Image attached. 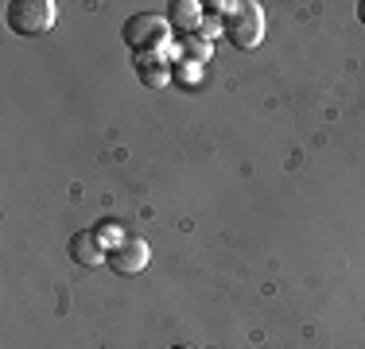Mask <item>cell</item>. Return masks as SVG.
I'll return each instance as SVG.
<instances>
[{
  "instance_id": "1",
  "label": "cell",
  "mask_w": 365,
  "mask_h": 349,
  "mask_svg": "<svg viewBox=\"0 0 365 349\" xmlns=\"http://www.w3.org/2000/svg\"><path fill=\"white\" fill-rule=\"evenodd\" d=\"M4 20L16 35H47L58 24L55 0H12L4 8Z\"/></svg>"
},
{
  "instance_id": "2",
  "label": "cell",
  "mask_w": 365,
  "mask_h": 349,
  "mask_svg": "<svg viewBox=\"0 0 365 349\" xmlns=\"http://www.w3.org/2000/svg\"><path fill=\"white\" fill-rule=\"evenodd\" d=\"M125 43L133 47V55H140V51H163L171 39V20L160 12H136L125 20Z\"/></svg>"
},
{
  "instance_id": "3",
  "label": "cell",
  "mask_w": 365,
  "mask_h": 349,
  "mask_svg": "<svg viewBox=\"0 0 365 349\" xmlns=\"http://www.w3.org/2000/svg\"><path fill=\"white\" fill-rule=\"evenodd\" d=\"M225 35H230V43H233L237 51L260 47V39H264V8H260L257 0L237 4V12L225 20Z\"/></svg>"
},
{
  "instance_id": "4",
  "label": "cell",
  "mask_w": 365,
  "mask_h": 349,
  "mask_svg": "<svg viewBox=\"0 0 365 349\" xmlns=\"http://www.w3.org/2000/svg\"><path fill=\"white\" fill-rule=\"evenodd\" d=\"M148 260H152V249H148L144 237H128L120 249L109 252V268L117 276H140L148 268Z\"/></svg>"
},
{
  "instance_id": "5",
  "label": "cell",
  "mask_w": 365,
  "mask_h": 349,
  "mask_svg": "<svg viewBox=\"0 0 365 349\" xmlns=\"http://www.w3.org/2000/svg\"><path fill=\"white\" fill-rule=\"evenodd\" d=\"M71 260L74 264H82V268H98V264H109V252L101 249V241L93 237V229L86 233V229H78L74 237H71Z\"/></svg>"
},
{
  "instance_id": "6",
  "label": "cell",
  "mask_w": 365,
  "mask_h": 349,
  "mask_svg": "<svg viewBox=\"0 0 365 349\" xmlns=\"http://www.w3.org/2000/svg\"><path fill=\"white\" fill-rule=\"evenodd\" d=\"M133 66H136V78H140L144 85H152V90H163V85L171 82V66L163 63L160 51H140V55H133Z\"/></svg>"
},
{
  "instance_id": "7",
  "label": "cell",
  "mask_w": 365,
  "mask_h": 349,
  "mask_svg": "<svg viewBox=\"0 0 365 349\" xmlns=\"http://www.w3.org/2000/svg\"><path fill=\"white\" fill-rule=\"evenodd\" d=\"M171 12H168V20H171V28H179V31H187V35H195L198 28H202V4L198 0H171Z\"/></svg>"
},
{
  "instance_id": "8",
  "label": "cell",
  "mask_w": 365,
  "mask_h": 349,
  "mask_svg": "<svg viewBox=\"0 0 365 349\" xmlns=\"http://www.w3.org/2000/svg\"><path fill=\"white\" fill-rule=\"evenodd\" d=\"M93 237L101 241V249H106V252L120 249V244L128 241V237H125V225H120L117 217H106V222H98V225H93Z\"/></svg>"
},
{
  "instance_id": "9",
  "label": "cell",
  "mask_w": 365,
  "mask_h": 349,
  "mask_svg": "<svg viewBox=\"0 0 365 349\" xmlns=\"http://www.w3.org/2000/svg\"><path fill=\"white\" fill-rule=\"evenodd\" d=\"M182 55H187L190 63H198V66H202L206 58L214 55V43H210V39H202V35H187V39L179 43V58H182Z\"/></svg>"
},
{
  "instance_id": "10",
  "label": "cell",
  "mask_w": 365,
  "mask_h": 349,
  "mask_svg": "<svg viewBox=\"0 0 365 349\" xmlns=\"http://www.w3.org/2000/svg\"><path fill=\"white\" fill-rule=\"evenodd\" d=\"M358 20L365 24V0H361V4H358Z\"/></svg>"
},
{
  "instance_id": "11",
  "label": "cell",
  "mask_w": 365,
  "mask_h": 349,
  "mask_svg": "<svg viewBox=\"0 0 365 349\" xmlns=\"http://www.w3.org/2000/svg\"><path fill=\"white\" fill-rule=\"evenodd\" d=\"M171 349H190V345H171Z\"/></svg>"
}]
</instances>
